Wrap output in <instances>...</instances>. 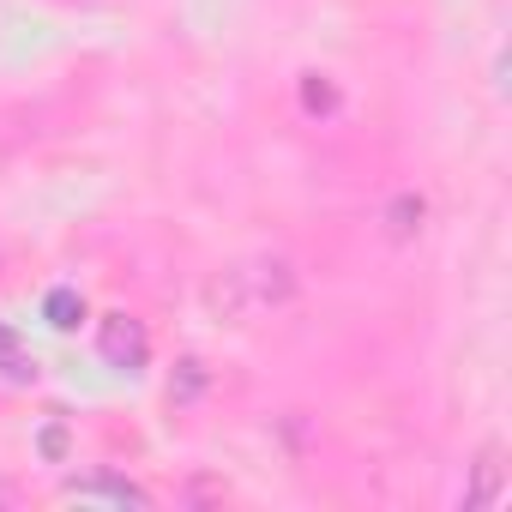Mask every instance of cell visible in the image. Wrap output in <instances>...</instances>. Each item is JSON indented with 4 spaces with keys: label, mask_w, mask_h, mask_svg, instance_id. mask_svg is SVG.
<instances>
[{
    "label": "cell",
    "mask_w": 512,
    "mask_h": 512,
    "mask_svg": "<svg viewBox=\"0 0 512 512\" xmlns=\"http://www.w3.org/2000/svg\"><path fill=\"white\" fill-rule=\"evenodd\" d=\"M73 494H79V500H121V506H145V494H139V488H127V482H73Z\"/></svg>",
    "instance_id": "7"
},
{
    "label": "cell",
    "mask_w": 512,
    "mask_h": 512,
    "mask_svg": "<svg viewBox=\"0 0 512 512\" xmlns=\"http://www.w3.org/2000/svg\"><path fill=\"white\" fill-rule=\"evenodd\" d=\"M290 290H296V278H290V266H284V260H253V266L223 272V278L205 290V302H211L223 320H253V314L278 308Z\"/></svg>",
    "instance_id": "1"
},
{
    "label": "cell",
    "mask_w": 512,
    "mask_h": 512,
    "mask_svg": "<svg viewBox=\"0 0 512 512\" xmlns=\"http://www.w3.org/2000/svg\"><path fill=\"white\" fill-rule=\"evenodd\" d=\"M0 374H7V380H37V362L19 350V338L7 326H0Z\"/></svg>",
    "instance_id": "4"
},
{
    "label": "cell",
    "mask_w": 512,
    "mask_h": 512,
    "mask_svg": "<svg viewBox=\"0 0 512 512\" xmlns=\"http://www.w3.org/2000/svg\"><path fill=\"white\" fill-rule=\"evenodd\" d=\"M205 380H211V374H205V362H181V368H175V380H169V398H175V404H193V398L205 392Z\"/></svg>",
    "instance_id": "6"
},
{
    "label": "cell",
    "mask_w": 512,
    "mask_h": 512,
    "mask_svg": "<svg viewBox=\"0 0 512 512\" xmlns=\"http://www.w3.org/2000/svg\"><path fill=\"white\" fill-rule=\"evenodd\" d=\"M488 500H500V452H488L476 464V488L464 494V506H488Z\"/></svg>",
    "instance_id": "5"
},
{
    "label": "cell",
    "mask_w": 512,
    "mask_h": 512,
    "mask_svg": "<svg viewBox=\"0 0 512 512\" xmlns=\"http://www.w3.org/2000/svg\"><path fill=\"white\" fill-rule=\"evenodd\" d=\"M97 350H103V362L109 368H145V356H151V338H145V326L139 320H127V314H109L103 320V332H97Z\"/></svg>",
    "instance_id": "2"
},
{
    "label": "cell",
    "mask_w": 512,
    "mask_h": 512,
    "mask_svg": "<svg viewBox=\"0 0 512 512\" xmlns=\"http://www.w3.org/2000/svg\"><path fill=\"white\" fill-rule=\"evenodd\" d=\"M416 229H422V199H416V193H404V199L392 205V235L404 241V235H416Z\"/></svg>",
    "instance_id": "8"
},
{
    "label": "cell",
    "mask_w": 512,
    "mask_h": 512,
    "mask_svg": "<svg viewBox=\"0 0 512 512\" xmlns=\"http://www.w3.org/2000/svg\"><path fill=\"white\" fill-rule=\"evenodd\" d=\"M43 314H49V326H55V332H73V326L85 320V302H79V290H49Z\"/></svg>",
    "instance_id": "3"
},
{
    "label": "cell",
    "mask_w": 512,
    "mask_h": 512,
    "mask_svg": "<svg viewBox=\"0 0 512 512\" xmlns=\"http://www.w3.org/2000/svg\"><path fill=\"white\" fill-rule=\"evenodd\" d=\"M302 103H308V109H338V91H332L320 73H308V85H302Z\"/></svg>",
    "instance_id": "9"
}]
</instances>
